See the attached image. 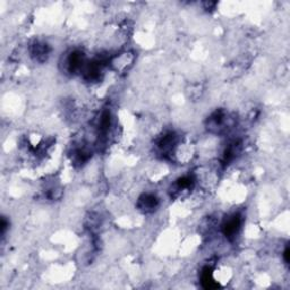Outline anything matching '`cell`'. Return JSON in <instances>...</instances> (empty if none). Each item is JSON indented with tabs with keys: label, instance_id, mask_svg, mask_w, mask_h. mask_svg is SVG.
<instances>
[{
	"label": "cell",
	"instance_id": "11",
	"mask_svg": "<svg viewBox=\"0 0 290 290\" xmlns=\"http://www.w3.org/2000/svg\"><path fill=\"white\" fill-rule=\"evenodd\" d=\"M7 221H6V219L5 218H3V220H2V234L4 235L5 234V231H6V229H7Z\"/></svg>",
	"mask_w": 290,
	"mask_h": 290
},
{
	"label": "cell",
	"instance_id": "6",
	"mask_svg": "<svg viewBox=\"0 0 290 290\" xmlns=\"http://www.w3.org/2000/svg\"><path fill=\"white\" fill-rule=\"evenodd\" d=\"M30 52L35 61L43 62L48 59L49 53H50V48L44 42H34L33 44H31Z\"/></svg>",
	"mask_w": 290,
	"mask_h": 290
},
{
	"label": "cell",
	"instance_id": "1",
	"mask_svg": "<svg viewBox=\"0 0 290 290\" xmlns=\"http://www.w3.org/2000/svg\"><path fill=\"white\" fill-rule=\"evenodd\" d=\"M234 125V120L224 110H217L210 116L207 123V128L210 132L220 134L226 131Z\"/></svg>",
	"mask_w": 290,
	"mask_h": 290
},
{
	"label": "cell",
	"instance_id": "12",
	"mask_svg": "<svg viewBox=\"0 0 290 290\" xmlns=\"http://www.w3.org/2000/svg\"><path fill=\"white\" fill-rule=\"evenodd\" d=\"M283 256H284V261H285V263H289V248L287 247L285 248V251H284V253H283Z\"/></svg>",
	"mask_w": 290,
	"mask_h": 290
},
{
	"label": "cell",
	"instance_id": "7",
	"mask_svg": "<svg viewBox=\"0 0 290 290\" xmlns=\"http://www.w3.org/2000/svg\"><path fill=\"white\" fill-rule=\"evenodd\" d=\"M134 61V55L132 52H124L122 55L115 57L111 60V65H113L116 70H126L129 66H132Z\"/></svg>",
	"mask_w": 290,
	"mask_h": 290
},
{
	"label": "cell",
	"instance_id": "3",
	"mask_svg": "<svg viewBox=\"0 0 290 290\" xmlns=\"http://www.w3.org/2000/svg\"><path fill=\"white\" fill-rule=\"evenodd\" d=\"M240 226H242V219L238 214H234V216L227 218L222 225V231L227 238L234 239L239 233Z\"/></svg>",
	"mask_w": 290,
	"mask_h": 290
},
{
	"label": "cell",
	"instance_id": "9",
	"mask_svg": "<svg viewBox=\"0 0 290 290\" xmlns=\"http://www.w3.org/2000/svg\"><path fill=\"white\" fill-rule=\"evenodd\" d=\"M240 152V143L234 142L227 146V149L224 153V162L229 163L237 157V154Z\"/></svg>",
	"mask_w": 290,
	"mask_h": 290
},
{
	"label": "cell",
	"instance_id": "2",
	"mask_svg": "<svg viewBox=\"0 0 290 290\" xmlns=\"http://www.w3.org/2000/svg\"><path fill=\"white\" fill-rule=\"evenodd\" d=\"M86 65L85 55L82 51H73L67 56L65 60L66 70L70 74L82 73L84 67Z\"/></svg>",
	"mask_w": 290,
	"mask_h": 290
},
{
	"label": "cell",
	"instance_id": "8",
	"mask_svg": "<svg viewBox=\"0 0 290 290\" xmlns=\"http://www.w3.org/2000/svg\"><path fill=\"white\" fill-rule=\"evenodd\" d=\"M194 182L195 181L193 179V177H190V176H185V177L179 178V179L176 181V184L173 185L171 189V194L173 196H179L184 193V191L190 190L191 188H193Z\"/></svg>",
	"mask_w": 290,
	"mask_h": 290
},
{
	"label": "cell",
	"instance_id": "5",
	"mask_svg": "<svg viewBox=\"0 0 290 290\" xmlns=\"http://www.w3.org/2000/svg\"><path fill=\"white\" fill-rule=\"evenodd\" d=\"M159 205V200L157 196L152 194H143L137 202V208L144 213L153 212Z\"/></svg>",
	"mask_w": 290,
	"mask_h": 290
},
{
	"label": "cell",
	"instance_id": "10",
	"mask_svg": "<svg viewBox=\"0 0 290 290\" xmlns=\"http://www.w3.org/2000/svg\"><path fill=\"white\" fill-rule=\"evenodd\" d=\"M201 281H202V284L205 289H213L219 287V284L214 282V280L212 279V271L211 269H209V267H205L203 270Z\"/></svg>",
	"mask_w": 290,
	"mask_h": 290
},
{
	"label": "cell",
	"instance_id": "4",
	"mask_svg": "<svg viewBox=\"0 0 290 290\" xmlns=\"http://www.w3.org/2000/svg\"><path fill=\"white\" fill-rule=\"evenodd\" d=\"M177 144H178V136L175 133H168L160 138V141L158 142V148L162 154L168 155L173 152V150L176 149Z\"/></svg>",
	"mask_w": 290,
	"mask_h": 290
}]
</instances>
